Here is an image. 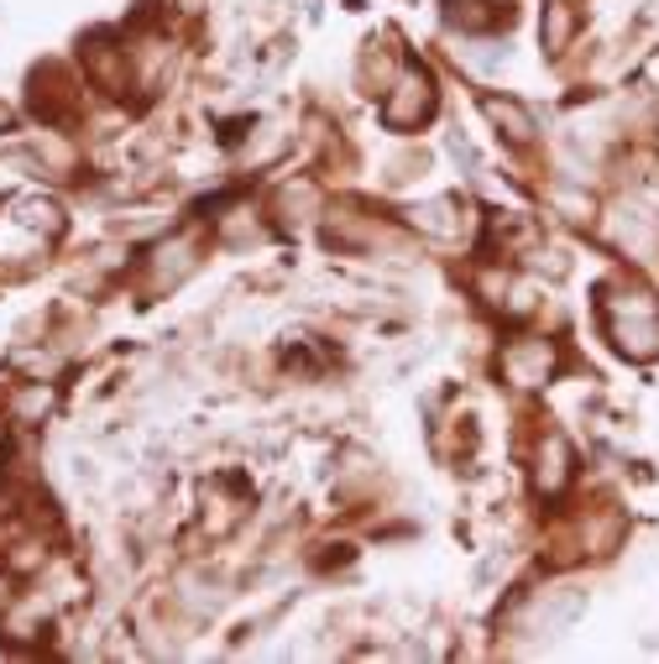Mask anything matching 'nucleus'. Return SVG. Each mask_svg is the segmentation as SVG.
<instances>
[{"instance_id": "f03ea898", "label": "nucleus", "mask_w": 659, "mask_h": 664, "mask_svg": "<svg viewBox=\"0 0 659 664\" xmlns=\"http://www.w3.org/2000/svg\"><path fill=\"white\" fill-rule=\"evenodd\" d=\"M487 111L497 115V121H503V126H508V136H513V142H524V136H528V115L518 111V105H508V100H492Z\"/></svg>"}, {"instance_id": "f257e3e1", "label": "nucleus", "mask_w": 659, "mask_h": 664, "mask_svg": "<svg viewBox=\"0 0 659 664\" xmlns=\"http://www.w3.org/2000/svg\"><path fill=\"white\" fill-rule=\"evenodd\" d=\"M398 90H403V95L388 105V115H393L398 126H403V121H424V111H430V84H424V79H403Z\"/></svg>"}]
</instances>
